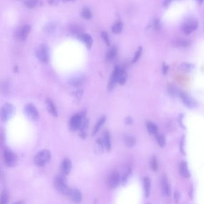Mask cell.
Segmentation results:
<instances>
[{
    "mask_svg": "<svg viewBox=\"0 0 204 204\" xmlns=\"http://www.w3.org/2000/svg\"><path fill=\"white\" fill-rule=\"evenodd\" d=\"M68 197L70 198L72 202L76 204H78L82 201V195L80 190L77 189H71Z\"/></svg>",
    "mask_w": 204,
    "mask_h": 204,
    "instance_id": "cell-12",
    "label": "cell"
},
{
    "mask_svg": "<svg viewBox=\"0 0 204 204\" xmlns=\"http://www.w3.org/2000/svg\"><path fill=\"white\" fill-rule=\"evenodd\" d=\"M51 158L52 154L49 150L47 149H43L39 151L35 155L34 162L36 166L38 167H43L49 163Z\"/></svg>",
    "mask_w": 204,
    "mask_h": 204,
    "instance_id": "cell-1",
    "label": "cell"
},
{
    "mask_svg": "<svg viewBox=\"0 0 204 204\" xmlns=\"http://www.w3.org/2000/svg\"><path fill=\"white\" fill-rule=\"evenodd\" d=\"M78 37L80 40L85 43L88 49H91L93 44V38L91 35L88 33H80Z\"/></svg>",
    "mask_w": 204,
    "mask_h": 204,
    "instance_id": "cell-13",
    "label": "cell"
},
{
    "mask_svg": "<svg viewBox=\"0 0 204 204\" xmlns=\"http://www.w3.org/2000/svg\"><path fill=\"white\" fill-rule=\"evenodd\" d=\"M142 51V47L141 46H140L138 48V49L136 50V52L135 53V55H134V57H133V59L132 61V62L133 63H135V62H136L138 61V60L139 59L140 57L141 56Z\"/></svg>",
    "mask_w": 204,
    "mask_h": 204,
    "instance_id": "cell-37",
    "label": "cell"
},
{
    "mask_svg": "<svg viewBox=\"0 0 204 204\" xmlns=\"http://www.w3.org/2000/svg\"><path fill=\"white\" fill-rule=\"evenodd\" d=\"M54 186L57 190L65 195L68 196L70 193L71 189L67 184L66 176L61 174L56 177L54 181Z\"/></svg>",
    "mask_w": 204,
    "mask_h": 204,
    "instance_id": "cell-2",
    "label": "cell"
},
{
    "mask_svg": "<svg viewBox=\"0 0 204 204\" xmlns=\"http://www.w3.org/2000/svg\"><path fill=\"white\" fill-rule=\"evenodd\" d=\"M41 4L40 1H27L24 2V4L26 7L29 8H34L38 7Z\"/></svg>",
    "mask_w": 204,
    "mask_h": 204,
    "instance_id": "cell-32",
    "label": "cell"
},
{
    "mask_svg": "<svg viewBox=\"0 0 204 204\" xmlns=\"http://www.w3.org/2000/svg\"><path fill=\"white\" fill-rule=\"evenodd\" d=\"M179 68L181 70L183 71L184 72H190L194 69L195 65L188 62H183L180 65Z\"/></svg>",
    "mask_w": 204,
    "mask_h": 204,
    "instance_id": "cell-26",
    "label": "cell"
},
{
    "mask_svg": "<svg viewBox=\"0 0 204 204\" xmlns=\"http://www.w3.org/2000/svg\"><path fill=\"white\" fill-rule=\"evenodd\" d=\"M2 178H3V173L2 170L0 168V180H2Z\"/></svg>",
    "mask_w": 204,
    "mask_h": 204,
    "instance_id": "cell-50",
    "label": "cell"
},
{
    "mask_svg": "<svg viewBox=\"0 0 204 204\" xmlns=\"http://www.w3.org/2000/svg\"><path fill=\"white\" fill-rule=\"evenodd\" d=\"M8 198L9 193L8 190H3L0 195V204H8Z\"/></svg>",
    "mask_w": 204,
    "mask_h": 204,
    "instance_id": "cell-28",
    "label": "cell"
},
{
    "mask_svg": "<svg viewBox=\"0 0 204 204\" xmlns=\"http://www.w3.org/2000/svg\"><path fill=\"white\" fill-rule=\"evenodd\" d=\"M104 144H105V147L106 149L108 151H110L112 148V142H111V138H110V135L108 131H106L104 133Z\"/></svg>",
    "mask_w": 204,
    "mask_h": 204,
    "instance_id": "cell-21",
    "label": "cell"
},
{
    "mask_svg": "<svg viewBox=\"0 0 204 204\" xmlns=\"http://www.w3.org/2000/svg\"><path fill=\"white\" fill-rule=\"evenodd\" d=\"M101 37L102 38V39L105 41L107 45L109 46L110 44V41L109 35L108 34V33L105 31H102L101 32Z\"/></svg>",
    "mask_w": 204,
    "mask_h": 204,
    "instance_id": "cell-38",
    "label": "cell"
},
{
    "mask_svg": "<svg viewBox=\"0 0 204 204\" xmlns=\"http://www.w3.org/2000/svg\"><path fill=\"white\" fill-rule=\"evenodd\" d=\"M132 122H133V120L132 119V117H130V116H127V117L125 118V124L127 125H129L132 124Z\"/></svg>",
    "mask_w": 204,
    "mask_h": 204,
    "instance_id": "cell-45",
    "label": "cell"
},
{
    "mask_svg": "<svg viewBox=\"0 0 204 204\" xmlns=\"http://www.w3.org/2000/svg\"><path fill=\"white\" fill-rule=\"evenodd\" d=\"M198 27V22L196 19H189L183 24L182 30L187 35L190 34Z\"/></svg>",
    "mask_w": 204,
    "mask_h": 204,
    "instance_id": "cell-8",
    "label": "cell"
},
{
    "mask_svg": "<svg viewBox=\"0 0 204 204\" xmlns=\"http://www.w3.org/2000/svg\"><path fill=\"white\" fill-rule=\"evenodd\" d=\"M25 113L27 116L32 121H37L39 119V113L35 105L32 103L27 104L25 107Z\"/></svg>",
    "mask_w": 204,
    "mask_h": 204,
    "instance_id": "cell-6",
    "label": "cell"
},
{
    "mask_svg": "<svg viewBox=\"0 0 204 204\" xmlns=\"http://www.w3.org/2000/svg\"><path fill=\"white\" fill-rule=\"evenodd\" d=\"M148 132L150 135H156L158 131V127L152 122L148 121L146 123Z\"/></svg>",
    "mask_w": 204,
    "mask_h": 204,
    "instance_id": "cell-22",
    "label": "cell"
},
{
    "mask_svg": "<svg viewBox=\"0 0 204 204\" xmlns=\"http://www.w3.org/2000/svg\"><path fill=\"white\" fill-rule=\"evenodd\" d=\"M4 131L2 130H0V147H2L4 143V139H5V137H4Z\"/></svg>",
    "mask_w": 204,
    "mask_h": 204,
    "instance_id": "cell-42",
    "label": "cell"
},
{
    "mask_svg": "<svg viewBox=\"0 0 204 204\" xmlns=\"http://www.w3.org/2000/svg\"><path fill=\"white\" fill-rule=\"evenodd\" d=\"M155 136L159 146L161 148L164 147L166 145V139L165 135L163 134L157 133L155 135Z\"/></svg>",
    "mask_w": 204,
    "mask_h": 204,
    "instance_id": "cell-27",
    "label": "cell"
},
{
    "mask_svg": "<svg viewBox=\"0 0 204 204\" xmlns=\"http://www.w3.org/2000/svg\"><path fill=\"white\" fill-rule=\"evenodd\" d=\"M169 69V66L167 63H164L162 66V72L164 74H166L168 72V71Z\"/></svg>",
    "mask_w": 204,
    "mask_h": 204,
    "instance_id": "cell-43",
    "label": "cell"
},
{
    "mask_svg": "<svg viewBox=\"0 0 204 204\" xmlns=\"http://www.w3.org/2000/svg\"><path fill=\"white\" fill-rule=\"evenodd\" d=\"M83 115L84 113L76 114L71 118L70 127L72 131H76L79 129L82 123V120L84 118Z\"/></svg>",
    "mask_w": 204,
    "mask_h": 204,
    "instance_id": "cell-9",
    "label": "cell"
},
{
    "mask_svg": "<svg viewBox=\"0 0 204 204\" xmlns=\"http://www.w3.org/2000/svg\"><path fill=\"white\" fill-rule=\"evenodd\" d=\"M124 142L127 147H132L136 143V139L134 136L126 135L124 137Z\"/></svg>",
    "mask_w": 204,
    "mask_h": 204,
    "instance_id": "cell-23",
    "label": "cell"
},
{
    "mask_svg": "<svg viewBox=\"0 0 204 204\" xmlns=\"http://www.w3.org/2000/svg\"><path fill=\"white\" fill-rule=\"evenodd\" d=\"M179 97L182 99L183 103L187 107L190 108H194L197 107V101L195 99L193 98L189 95H188L187 93L180 91L179 93Z\"/></svg>",
    "mask_w": 204,
    "mask_h": 204,
    "instance_id": "cell-7",
    "label": "cell"
},
{
    "mask_svg": "<svg viewBox=\"0 0 204 204\" xmlns=\"http://www.w3.org/2000/svg\"><path fill=\"white\" fill-rule=\"evenodd\" d=\"M36 56L41 62H47L49 58L48 47L44 44L39 45L36 49Z\"/></svg>",
    "mask_w": 204,
    "mask_h": 204,
    "instance_id": "cell-5",
    "label": "cell"
},
{
    "mask_svg": "<svg viewBox=\"0 0 204 204\" xmlns=\"http://www.w3.org/2000/svg\"><path fill=\"white\" fill-rule=\"evenodd\" d=\"M150 168L153 171H156L158 169V162L157 157L153 156L150 161Z\"/></svg>",
    "mask_w": 204,
    "mask_h": 204,
    "instance_id": "cell-35",
    "label": "cell"
},
{
    "mask_svg": "<svg viewBox=\"0 0 204 204\" xmlns=\"http://www.w3.org/2000/svg\"><path fill=\"white\" fill-rule=\"evenodd\" d=\"M174 44L177 46L185 47L189 46L190 45V42L187 40L183 39V38H178V39L176 40L174 42Z\"/></svg>",
    "mask_w": 204,
    "mask_h": 204,
    "instance_id": "cell-31",
    "label": "cell"
},
{
    "mask_svg": "<svg viewBox=\"0 0 204 204\" xmlns=\"http://www.w3.org/2000/svg\"><path fill=\"white\" fill-rule=\"evenodd\" d=\"M72 168V163L69 158H65L61 165V174L63 176H68Z\"/></svg>",
    "mask_w": 204,
    "mask_h": 204,
    "instance_id": "cell-11",
    "label": "cell"
},
{
    "mask_svg": "<svg viewBox=\"0 0 204 204\" xmlns=\"http://www.w3.org/2000/svg\"><path fill=\"white\" fill-rule=\"evenodd\" d=\"M174 198L175 202H176V204H178L179 202L180 198V193L178 190H175L174 191Z\"/></svg>",
    "mask_w": 204,
    "mask_h": 204,
    "instance_id": "cell-41",
    "label": "cell"
},
{
    "mask_svg": "<svg viewBox=\"0 0 204 204\" xmlns=\"http://www.w3.org/2000/svg\"><path fill=\"white\" fill-rule=\"evenodd\" d=\"M184 137H183V138L181 140L180 144V151L182 152V153L184 155L185 153H184Z\"/></svg>",
    "mask_w": 204,
    "mask_h": 204,
    "instance_id": "cell-44",
    "label": "cell"
},
{
    "mask_svg": "<svg viewBox=\"0 0 204 204\" xmlns=\"http://www.w3.org/2000/svg\"><path fill=\"white\" fill-rule=\"evenodd\" d=\"M83 82V77L80 76H74L70 80V84L73 86H78Z\"/></svg>",
    "mask_w": 204,
    "mask_h": 204,
    "instance_id": "cell-25",
    "label": "cell"
},
{
    "mask_svg": "<svg viewBox=\"0 0 204 204\" xmlns=\"http://www.w3.org/2000/svg\"><path fill=\"white\" fill-rule=\"evenodd\" d=\"M106 120V117L105 116H102L101 117L99 118V119L97 122L95 126L93 127V131H92V136L95 135V134L98 132V131L100 129L101 127H102L104 124Z\"/></svg>",
    "mask_w": 204,
    "mask_h": 204,
    "instance_id": "cell-20",
    "label": "cell"
},
{
    "mask_svg": "<svg viewBox=\"0 0 204 204\" xmlns=\"http://www.w3.org/2000/svg\"><path fill=\"white\" fill-rule=\"evenodd\" d=\"M46 107H47V108L48 110V111L49 112V113L53 116L55 117H57V109L55 107V105L53 103V102L49 99H47L46 101Z\"/></svg>",
    "mask_w": 204,
    "mask_h": 204,
    "instance_id": "cell-19",
    "label": "cell"
},
{
    "mask_svg": "<svg viewBox=\"0 0 204 204\" xmlns=\"http://www.w3.org/2000/svg\"><path fill=\"white\" fill-rule=\"evenodd\" d=\"M123 27V25L122 22L120 21L116 22L112 27V32L115 34H119L122 32Z\"/></svg>",
    "mask_w": 204,
    "mask_h": 204,
    "instance_id": "cell-24",
    "label": "cell"
},
{
    "mask_svg": "<svg viewBox=\"0 0 204 204\" xmlns=\"http://www.w3.org/2000/svg\"><path fill=\"white\" fill-rule=\"evenodd\" d=\"M116 48L115 46H113L110 49L108 50L107 54H106V59L108 61H111L114 58V57H116Z\"/></svg>",
    "mask_w": 204,
    "mask_h": 204,
    "instance_id": "cell-29",
    "label": "cell"
},
{
    "mask_svg": "<svg viewBox=\"0 0 204 204\" xmlns=\"http://www.w3.org/2000/svg\"><path fill=\"white\" fill-rule=\"evenodd\" d=\"M144 189L146 197H149L151 190V180L148 177H146L144 179Z\"/></svg>",
    "mask_w": 204,
    "mask_h": 204,
    "instance_id": "cell-18",
    "label": "cell"
},
{
    "mask_svg": "<svg viewBox=\"0 0 204 204\" xmlns=\"http://www.w3.org/2000/svg\"><path fill=\"white\" fill-rule=\"evenodd\" d=\"M129 173L128 172H124L122 174V176L121 177V182L122 183V184L125 185L127 182L128 180V178H129Z\"/></svg>",
    "mask_w": 204,
    "mask_h": 204,
    "instance_id": "cell-39",
    "label": "cell"
},
{
    "mask_svg": "<svg viewBox=\"0 0 204 204\" xmlns=\"http://www.w3.org/2000/svg\"><path fill=\"white\" fill-rule=\"evenodd\" d=\"M183 115L182 114H180V116H179V123H180V125L182 127H184V125H183Z\"/></svg>",
    "mask_w": 204,
    "mask_h": 204,
    "instance_id": "cell-47",
    "label": "cell"
},
{
    "mask_svg": "<svg viewBox=\"0 0 204 204\" xmlns=\"http://www.w3.org/2000/svg\"><path fill=\"white\" fill-rule=\"evenodd\" d=\"M179 170L181 175L184 178H189L190 177V173L188 168V164L186 161H182L180 164Z\"/></svg>",
    "mask_w": 204,
    "mask_h": 204,
    "instance_id": "cell-17",
    "label": "cell"
},
{
    "mask_svg": "<svg viewBox=\"0 0 204 204\" xmlns=\"http://www.w3.org/2000/svg\"><path fill=\"white\" fill-rule=\"evenodd\" d=\"M14 106L12 104L6 103L0 110V119L2 122H6L10 119L14 113Z\"/></svg>",
    "mask_w": 204,
    "mask_h": 204,
    "instance_id": "cell-3",
    "label": "cell"
},
{
    "mask_svg": "<svg viewBox=\"0 0 204 204\" xmlns=\"http://www.w3.org/2000/svg\"><path fill=\"white\" fill-rule=\"evenodd\" d=\"M88 125H89V120L85 118L84 119L82 120V123L80 125V127L79 128L80 130V137L83 138L85 139V138L87 136V129L88 127Z\"/></svg>",
    "mask_w": 204,
    "mask_h": 204,
    "instance_id": "cell-16",
    "label": "cell"
},
{
    "mask_svg": "<svg viewBox=\"0 0 204 204\" xmlns=\"http://www.w3.org/2000/svg\"><path fill=\"white\" fill-rule=\"evenodd\" d=\"M171 2L170 1H165L163 2V6H168L169 4V3Z\"/></svg>",
    "mask_w": 204,
    "mask_h": 204,
    "instance_id": "cell-48",
    "label": "cell"
},
{
    "mask_svg": "<svg viewBox=\"0 0 204 204\" xmlns=\"http://www.w3.org/2000/svg\"><path fill=\"white\" fill-rule=\"evenodd\" d=\"M162 193L164 196L169 197L171 194V190L169 183L165 176H163L162 178Z\"/></svg>",
    "mask_w": 204,
    "mask_h": 204,
    "instance_id": "cell-14",
    "label": "cell"
},
{
    "mask_svg": "<svg viewBox=\"0 0 204 204\" xmlns=\"http://www.w3.org/2000/svg\"><path fill=\"white\" fill-rule=\"evenodd\" d=\"M153 27L155 28V30L156 31H159L161 29V27H162V25H161V21L159 19H156L155 20V21L153 22Z\"/></svg>",
    "mask_w": 204,
    "mask_h": 204,
    "instance_id": "cell-40",
    "label": "cell"
},
{
    "mask_svg": "<svg viewBox=\"0 0 204 204\" xmlns=\"http://www.w3.org/2000/svg\"><path fill=\"white\" fill-rule=\"evenodd\" d=\"M13 204H24V202L23 201H18L17 202H16L15 203H14Z\"/></svg>",
    "mask_w": 204,
    "mask_h": 204,
    "instance_id": "cell-49",
    "label": "cell"
},
{
    "mask_svg": "<svg viewBox=\"0 0 204 204\" xmlns=\"http://www.w3.org/2000/svg\"><path fill=\"white\" fill-rule=\"evenodd\" d=\"M120 181V178L119 172L117 171H114L112 172L108 177L107 180V184L110 188L114 189L119 186Z\"/></svg>",
    "mask_w": 204,
    "mask_h": 204,
    "instance_id": "cell-10",
    "label": "cell"
},
{
    "mask_svg": "<svg viewBox=\"0 0 204 204\" xmlns=\"http://www.w3.org/2000/svg\"><path fill=\"white\" fill-rule=\"evenodd\" d=\"M30 31H31V27L28 25L23 26L21 28H20L19 31L17 32V35L18 38H19L22 40H25L27 38V37L28 36Z\"/></svg>",
    "mask_w": 204,
    "mask_h": 204,
    "instance_id": "cell-15",
    "label": "cell"
},
{
    "mask_svg": "<svg viewBox=\"0 0 204 204\" xmlns=\"http://www.w3.org/2000/svg\"><path fill=\"white\" fill-rule=\"evenodd\" d=\"M180 91L175 87V86H170L168 89V92H169V95H171L172 97H176L177 96H179V93H180Z\"/></svg>",
    "mask_w": 204,
    "mask_h": 204,
    "instance_id": "cell-36",
    "label": "cell"
},
{
    "mask_svg": "<svg viewBox=\"0 0 204 204\" xmlns=\"http://www.w3.org/2000/svg\"><path fill=\"white\" fill-rule=\"evenodd\" d=\"M96 144H97V148H95L96 152L99 155L102 153L104 151V144L103 139L99 138L97 140Z\"/></svg>",
    "mask_w": 204,
    "mask_h": 204,
    "instance_id": "cell-30",
    "label": "cell"
},
{
    "mask_svg": "<svg viewBox=\"0 0 204 204\" xmlns=\"http://www.w3.org/2000/svg\"><path fill=\"white\" fill-rule=\"evenodd\" d=\"M127 78V74L124 70V68L122 70L120 73L119 76L117 78V83H119L120 85H123L126 82Z\"/></svg>",
    "mask_w": 204,
    "mask_h": 204,
    "instance_id": "cell-33",
    "label": "cell"
},
{
    "mask_svg": "<svg viewBox=\"0 0 204 204\" xmlns=\"http://www.w3.org/2000/svg\"><path fill=\"white\" fill-rule=\"evenodd\" d=\"M55 29V25H53V24H50V23H49L47 26V27L46 28V30H47V31L48 32H52V31H53V30Z\"/></svg>",
    "mask_w": 204,
    "mask_h": 204,
    "instance_id": "cell-46",
    "label": "cell"
},
{
    "mask_svg": "<svg viewBox=\"0 0 204 204\" xmlns=\"http://www.w3.org/2000/svg\"><path fill=\"white\" fill-rule=\"evenodd\" d=\"M82 16L86 19H91L92 16L91 10L88 7H84L82 11Z\"/></svg>",
    "mask_w": 204,
    "mask_h": 204,
    "instance_id": "cell-34",
    "label": "cell"
},
{
    "mask_svg": "<svg viewBox=\"0 0 204 204\" xmlns=\"http://www.w3.org/2000/svg\"><path fill=\"white\" fill-rule=\"evenodd\" d=\"M5 164L9 168L14 167L17 162V156L9 148H5L3 153Z\"/></svg>",
    "mask_w": 204,
    "mask_h": 204,
    "instance_id": "cell-4",
    "label": "cell"
}]
</instances>
